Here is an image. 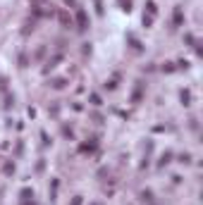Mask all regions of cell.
<instances>
[{
  "label": "cell",
  "mask_w": 203,
  "mask_h": 205,
  "mask_svg": "<svg viewBox=\"0 0 203 205\" xmlns=\"http://www.w3.org/2000/svg\"><path fill=\"white\" fill-rule=\"evenodd\" d=\"M77 24H79V29H86V27H89V17H86V12H84V10H77Z\"/></svg>",
  "instance_id": "6da1fadb"
},
{
  "label": "cell",
  "mask_w": 203,
  "mask_h": 205,
  "mask_svg": "<svg viewBox=\"0 0 203 205\" xmlns=\"http://www.w3.org/2000/svg\"><path fill=\"white\" fill-rule=\"evenodd\" d=\"M175 24H177V27L182 24V10H175Z\"/></svg>",
  "instance_id": "7a4b0ae2"
},
{
  "label": "cell",
  "mask_w": 203,
  "mask_h": 205,
  "mask_svg": "<svg viewBox=\"0 0 203 205\" xmlns=\"http://www.w3.org/2000/svg\"><path fill=\"white\" fill-rule=\"evenodd\" d=\"M60 22H62V24H65V27H69V17H67L65 12H60Z\"/></svg>",
  "instance_id": "3957f363"
},
{
  "label": "cell",
  "mask_w": 203,
  "mask_h": 205,
  "mask_svg": "<svg viewBox=\"0 0 203 205\" xmlns=\"http://www.w3.org/2000/svg\"><path fill=\"white\" fill-rule=\"evenodd\" d=\"M10 172H14V165H12V162H7V165H5V174H10Z\"/></svg>",
  "instance_id": "277c9868"
},
{
  "label": "cell",
  "mask_w": 203,
  "mask_h": 205,
  "mask_svg": "<svg viewBox=\"0 0 203 205\" xmlns=\"http://www.w3.org/2000/svg\"><path fill=\"white\" fill-rule=\"evenodd\" d=\"M146 7H148V12H151V14H155V2H148Z\"/></svg>",
  "instance_id": "5b68a950"
},
{
  "label": "cell",
  "mask_w": 203,
  "mask_h": 205,
  "mask_svg": "<svg viewBox=\"0 0 203 205\" xmlns=\"http://www.w3.org/2000/svg\"><path fill=\"white\" fill-rule=\"evenodd\" d=\"M91 103H93V105H101V98H98V96L93 93V96H91Z\"/></svg>",
  "instance_id": "8992f818"
},
{
  "label": "cell",
  "mask_w": 203,
  "mask_h": 205,
  "mask_svg": "<svg viewBox=\"0 0 203 205\" xmlns=\"http://www.w3.org/2000/svg\"><path fill=\"white\" fill-rule=\"evenodd\" d=\"M72 205H81V198L77 196V198H74V203H72Z\"/></svg>",
  "instance_id": "52a82bcc"
},
{
  "label": "cell",
  "mask_w": 203,
  "mask_h": 205,
  "mask_svg": "<svg viewBox=\"0 0 203 205\" xmlns=\"http://www.w3.org/2000/svg\"><path fill=\"white\" fill-rule=\"evenodd\" d=\"M0 86H2V84H0Z\"/></svg>",
  "instance_id": "ba28073f"
}]
</instances>
